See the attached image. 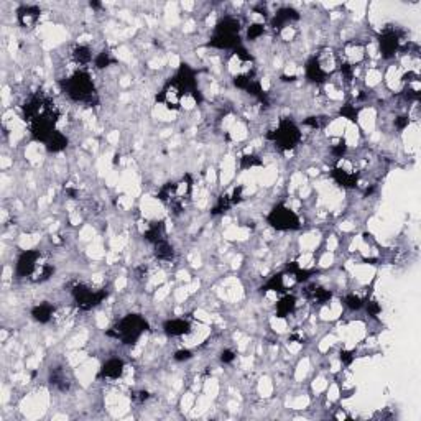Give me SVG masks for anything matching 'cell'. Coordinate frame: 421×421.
<instances>
[{
	"mask_svg": "<svg viewBox=\"0 0 421 421\" xmlns=\"http://www.w3.org/2000/svg\"><path fill=\"white\" fill-rule=\"evenodd\" d=\"M400 43H402V36L395 30H385L384 33L379 38V47H380V53L384 58H392L396 55V51L400 50Z\"/></svg>",
	"mask_w": 421,
	"mask_h": 421,
	"instance_id": "obj_6",
	"label": "cell"
},
{
	"mask_svg": "<svg viewBox=\"0 0 421 421\" xmlns=\"http://www.w3.org/2000/svg\"><path fill=\"white\" fill-rule=\"evenodd\" d=\"M163 327H165L166 334H170V336H185L191 331V326L188 321L180 319V318L166 321Z\"/></svg>",
	"mask_w": 421,
	"mask_h": 421,
	"instance_id": "obj_9",
	"label": "cell"
},
{
	"mask_svg": "<svg viewBox=\"0 0 421 421\" xmlns=\"http://www.w3.org/2000/svg\"><path fill=\"white\" fill-rule=\"evenodd\" d=\"M32 316L33 319L40 321V323H48V321L55 316V308H53L51 304H40L36 306V308H33Z\"/></svg>",
	"mask_w": 421,
	"mask_h": 421,
	"instance_id": "obj_11",
	"label": "cell"
},
{
	"mask_svg": "<svg viewBox=\"0 0 421 421\" xmlns=\"http://www.w3.org/2000/svg\"><path fill=\"white\" fill-rule=\"evenodd\" d=\"M234 359H235V352L231 350V349H227L223 352V356H220V361H223L224 364H231L234 362Z\"/></svg>",
	"mask_w": 421,
	"mask_h": 421,
	"instance_id": "obj_20",
	"label": "cell"
},
{
	"mask_svg": "<svg viewBox=\"0 0 421 421\" xmlns=\"http://www.w3.org/2000/svg\"><path fill=\"white\" fill-rule=\"evenodd\" d=\"M73 58L78 64H87L91 63V59H93V53L87 47H84V45H79V47H76L73 50Z\"/></svg>",
	"mask_w": 421,
	"mask_h": 421,
	"instance_id": "obj_13",
	"label": "cell"
},
{
	"mask_svg": "<svg viewBox=\"0 0 421 421\" xmlns=\"http://www.w3.org/2000/svg\"><path fill=\"white\" fill-rule=\"evenodd\" d=\"M346 306L349 309L352 311H356V309H361L362 306H364V300L361 296H357V295H349L346 296Z\"/></svg>",
	"mask_w": 421,
	"mask_h": 421,
	"instance_id": "obj_15",
	"label": "cell"
},
{
	"mask_svg": "<svg viewBox=\"0 0 421 421\" xmlns=\"http://www.w3.org/2000/svg\"><path fill=\"white\" fill-rule=\"evenodd\" d=\"M240 165H242V168H254V166L260 165V160L255 155H246V157H242Z\"/></svg>",
	"mask_w": 421,
	"mask_h": 421,
	"instance_id": "obj_17",
	"label": "cell"
},
{
	"mask_svg": "<svg viewBox=\"0 0 421 421\" xmlns=\"http://www.w3.org/2000/svg\"><path fill=\"white\" fill-rule=\"evenodd\" d=\"M354 357H356V356H354V352H352V350H342V352H341V361H342L344 364H347V365H349L352 361H354Z\"/></svg>",
	"mask_w": 421,
	"mask_h": 421,
	"instance_id": "obj_21",
	"label": "cell"
},
{
	"mask_svg": "<svg viewBox=\"0 0 421 421\" xmlns=\"http://www.w3.org/2000/svg\"><path fill=\"white\" fill-rule=\"evenodd\" d=\"M263 32H265V25L263 24H252L247 28V38H249V40H252V41H255V40H258V38L263 35Z\"/></svg>",
	"mask_w": 421,
	"mask_h": 421,
	"instance_id": "obj_14",
	"label": "cell"
},
{
	"mask_svg": "<svg viewBox=\"0 0 421 421\" xmlns=\"http://www.w3.org/2000/svg\"><path fill=\"white\" fill-rule=\"evenodd\" d=\"M124 370H125V364L124 361H120V359H109L101 369V375L104 379H109V380H117L120 379L122 375H124Z\"/></svg>",
	"mask_w": 421,
	"mask_h": 421,
	"instance_id": "obj_7",
	"label": "cell"
},
{
	"mask_svg": "<svg viewBox=\"0 0 421 421\" xmlns=\"http://www.w3.org/2000/svg\"><path fill=\"white\" fill-rule=\"evenodd\" d=\"M38 17H40V9H36L33 5L21 7L18 10V21H20V25L25 28L33 27L36 24Z\"/></svg>",
	"mask_w": 421,
	"mask_h": 421,
	"instance_id": "obj_8",
	"label": "cell"
},
{
	"mask_svg": "<svg viewBox=\"0 0 421 421\" xmlns=\"http://www.w3.org/2000/svg\"><path fill=\"white\" fill-rule=\"evenodd\" d=\"M341 116L344 119H349L352 122H356L357 120V109H356V105H350V104L344 105L342 109H341Z\"/></svg>",
	"mask_w": 421,
	"mask_h": 421,
	"instance_id": "obj_16",
	"label": "cell"
},
{
	"mask_svg": "<svg viewBox=\"0 0 421 421\" xmlns=\"http://www.w3.org/2000/svg\"><path fill=\"white\" fill-rule=\"evenodd\" d=\"M38 265H40V252L27 250L18 257L15 272H17L18 277H32L33 272L38 269Z\"/></svg>",
	"mask_w": 421,
	"mask_h": 421,
	"instance_id": "obj_5",
	"label": "cell"
},
{
	"mask_svg": "<svg viewBox=\"0 0 421 421\" xmlns=\"http://www.w3.org/2000/svg\"><path fill=\"white\" fill-rule=\"evenodd\" d=\"M269 139L273 140V143L281 150H293L301 140V132L293 120L285 119L281 120L278 127L269 135Z\"/></svg>",
	"mask_w": 421,
	"mask_h": 421,
	"instance_id": "obj_3",
	"label": "cell"
},
{
	"mask_svg": "<svg viewBox=\"0 0 421 421\" xmlns=\"http://www.w3.org/2000/svg\"><path fill=\"white\" fill-rule=\"evenodd\" d=\"M107 64H110L109 53H101V55L96 58V66L97 68H105Z\"/></svg>",
	"mask_w": 421,
	"mask_h": 421,
	"instance_id": "obj_19",
	"label": "cell"
},
{
	"mask_svg": "<svg viewBox=\"0 0 421 421\" xmlns=\"http://www.w3.org/2000/svg\"><path fill=\"white\" fill-rule=\"evenodd\" d=\"M45 145H47V148H48L50 151H61V150H64V148H66L68 139H66V137H64L63 134L58 132V130H56V132L50 137V139L47 140V143H45Z\"/></svg>",
	"mask_w": 421,
	"mask_h": 421,
	"instance_id": "obj_12",
	"label": "cell"
},
{
	"mask_svg": "<svg viewBox=\"0 0 421 421\" xmlns=\"http://www.w3.org/2000/svg\"><path fill=\"white\" fill-rule=\"evenodd\" d=\"M193 357V352H191L189 349H181V350H176L174 352V359L176 361H189V359Z\"/></svg>",
	"mask_w": 421,
	"mask_h": 421,
	"instance_id": "obj_18",
	"label": "cell"
},
{
	"mask_svg": "<svg viewBox=\"0 0 421 421\" xmlns=\"http://www.w3.org/2000/svg\"><path fill=\"white\" fill-rule=\"evenodd\" d=\"M145 329H147V321L139 315H130L119 321V324L114 327L110 336L124 341L125 344H132L140 338Z\"/></svg>",
	"mask_w": 421,
	"mask_h": 421,
	"instance_id": "obj_2",
	"label": "cell"
},
{
	"mask_svg": "<svg viewBox=\"0 0 421 421\" xmlns=\"http://www.w3.org/2000/svg\"><path fill=\"white\" fill-rule=\"evenodd\" d=\"M64 93L68 94V97H71L76 102L93 104L96 91H94V82L91 79V74L84 70L71 74L64 82Z\"/></svg>",
	"mask_w": 421,
	"mask_h": 421,
	"instance_id": "obj_1",
	"label": "cell"
},
{
	"mask_svg": "<svg viewBox=\"0 0 421 421\" xmlns=\"http://www.w3.org/2000/svg\"><path fill=\"white\" fill-rule=\"evenodd\" d=\"M295 308H296V298L293 295H285L277 303V316L286 318L295 311Z\"/></svg>",
	"mask_w": 421,
	"mask_h": 421,
	"instance_id": "obj_10",
	"label": "cell"
},
{
	"mask_svg": "<svg viewBox=\"0 0 421 421\" xmlns=\"http://www.w3.org/2000/svg\"><path fill=\"white\" fill-rule=\"evenodd\" d=\"M269 223L272 227L278 229V231H293V229L301 227V220L298 217V214L283 204L277 206L273 211H270Z\"/></svg>",
	"mask_w": 421,
	"mask_h": 421,
	"instance_id": "obj_4",
	"label": "cell"
},
{
	"mask_svg": "<svg viewBox=\"0 0 421 421\" xmlns=\"http://www.w3.org/2000/svg\"><path fill=\"white\" fill-rule=\"evenodd\" d=\"M408 124H410V117H407V116L398 117V119L395 120V125H396L398 128H400V130H402V128H405V127H407Z\"/></svg>",
	"mask_w": 421,
	"mask_h": 421,
	"instance_id": "obj_22",
	"label": "cell"
}]
</instances>
